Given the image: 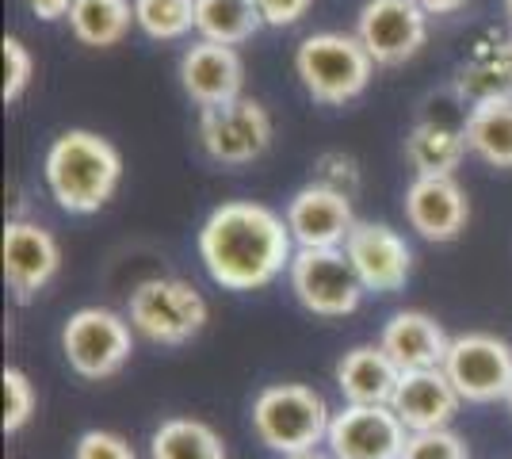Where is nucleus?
<instances>
[{"instance_id": "36", "label": "nucleus", "mask_w": 512, "mask_h": 459, "mask_svg": "<svg viewBox=\"0 0 512 459\" xmlns=\"http://www.w3.org/2000/svg\"><path fill=\"white\" fill-rule=\"evenodd\" d=\"M505 4V16H509V23H512V0H501Z\"/></svg>"}, {"instance_id": "8", "label": "nucleus", "mask_w": 512, "mask_h": 459, "mask_svg": "<svg viewBox=\"0 0 512 459\" xmlns=\"http://www.w3.org/2000/svg\"><path fill=\"white\" fill-rule=\"evenodd\" d=\"M444 375L467 406L505 402L512 391V345L497 333H459L444 356Z\"/></svg>"}, {"instance_id": "24", "label": "nucleus", "mask_w": 512, "mask_h": 459, "mask_svg": "<svg viewBox=\"0 0 512 459\" xmlns=\"http://www.w3.org/2000/svg\"><path fill=\"white\" fill-rule=\"evenodd\" d=\"M150 459H230L218 429L199 417H165L150 437Z\"/></svg>"}, {"instance_id": "28", "label": "nucleus", "mask_w": 512, "mask_h": 459, "mask_svg": "<svg viewBox=\"0 0 512 459\" xmlns=\"http://www.w3.org/2000/svg\"><path fill=\"white\" fill-rule=\"evenodd\" d=\"M0 54H4V104H20L35 81V54L20 35H4Z\"/></svg>"}, {"instance_id": "18", "label": "nucleus", "mask_w": 512, "mask_h": 459, "mask_svg": "<svg viewBox=\"0 0 512 459\" xmlns=\"http://www.w3.org/2000/svg\"><path fill=\"white\" fill-rule=\"evenodd\" d=\"M379 345L390 352V360L402 372H421V368H440L444 364L451 337L425 310H398V314L386 318Z\"/></svg>"}, {"instance_id": "37", "label": "nucleus", "mask_w": 512, "mask_h": 459, "mask_svg": "<svg viewBox=\"0 0 512 459\" xmlns=\"http://www.w3.org/2000/svg\"><path fill=\"white\" fill-rule=\"evenodd\" d=\"M505 406H509V414H512V391H509V398H505Z\"/></svg>"}, {"instance_id": "11", "label": "nucleus", "mask_w": 512, "mask_h": 459, "mask_svg": "<svg viewBox=\"0 0 512 459\" xmlns=\"http://www.w3.org/2000/svg\"><path fill=\"white\" fill-rule=\"evenodd\" d=\"M4 284L16 303L39 299L62 272V245L54 230L35 219H8L4 226Z\"/></svg>"}, {"instance_id": "6", "label": "nucleus", "mask_w": 512, "mask_h": 459, "mask_svg": "<svg viewBox=\"0 0 512 459\" xmlns=\"http://www.w3.org/2000/svg\"><path fill=\"white\" fill-rule=\"evenodd\" d=\"M62 356L88 383L115 379L134 356V326L111 306H81L65 318Z\"/></svg>"}, {"instance_id": "23", "label": "nucleus", "mask_w": 512, "mask_h": 459, "mask_svg": "<svg viewBox=\"0 0 512 459\" xmlns=\"http://www.w3.org/2000/svg\"><path fill=\"white\" fill-rule=\"evenodd\" d=\"M134 23V0H77L69 8V31L81 46L111 50L130 35Z\"/></svg>"}, {"instance_id": "27", "label": "nucleus", "mask_w": 512, "mask_h": 459, "mask_svg": "<svg viewBox=\"0 0 512 459\" xmlns=\"http://www.w3.org/2000/svg\"><path fill=\"white\" fill-rule=\"evenodd\" d=\"M0 387H4V433H20L39 410V391L23 368H4Z\"/></svg>"}, {"instance_id": "25", "label": "nucleus", "mask_w": 512, "mask_h": 459, "mask_svg": "<svg viewBox=\"0 0 512 459\" xmlns=\"http://www.w3.org/2000/svg\"><path fill=\"white\" fill-rule=\"evenodd\" d=\"M264 27L253 0H195V35L207 43L241 46Z\"/></svg>"}, {"instance_id": "15", "label": "nucleus", "mask_w": 512, "mask_h": 459, "mask_svg": "<svg viewBox=\"0 0 512 459\" xmlns=\"http://www.w3.org/2000/svg\"><path fill=\"white\" fill-rule=\"evenodd\" d=\"M402 207L409 230L432 245L455 241L470 222V199L455 176H413Z\"/></svg>"}, {"instance_id": "31", "label": "nucleus", "mask_w": 512, "mask_h": 459, "mask_svg": "<svg viewBox=\"0 0 512 459\" xmlns=\"http://www.w3.org/2000/svg\"><path fill=\"white\" fill-rule=\"evenodd\" d=\"M73 459H138L134 444L111 429H88L73 444Z\"/></svg>"}, {"instance_id": "14", "label": "nucleus", "mask_w": 512, "mask_h": 459, "mask_svg": "<svg viewBox=\"0 0 512 459\" xmlns=\"http://www.w3.org/2000/svg\"><path fill=\"white\" fill-rule=\"evenodd\" d=\"M287 230L299 249H341L352 226H356V211H352V199L325 188L318 180H310L306 188H299L295 196L287 199Z\"/></svg>"}, {"instance_id": "1", "label": "nucleus", "mask_w": 512, "mask_h": 459, "mask_svg": "<svg viewBox=\"0 0 512 459\" xmlns=\"http://www.w3.org/2000/svg\"><path fill=\"white\" fill-rule=\"evenodd\" d=\"M199 261L222 291H264L295 261L287 219L253 199L218 203L199 226Z\"/></svg>"}, {"instance_id": "33", "label": "nucleus", "mask_w": 512, "mask_h": 459, "mask_svg": "<svg viewBox=\"0 0 512 459\" xmlns=\"http://www.w3.org/2000/svg\"><path fill=\"white\" fill-rule=\"evenodd\" d=\"M23 4L31 8V16H39L43 23H58V20H69V8L77 0H23Z\"/></svg>"}, {"instance_id": "3", "label": "nucleus", "mask_w": 512, "mask_h": 459, "mask_svg": "<svg viewBox=\"0 0 512 459\" xmlns=\"http://www.w3.org/2000/svg\"><path fill=\"white\" fill-rule=\"evenodd\" d=\"M375 69L379 66L360 39L344 31H314L295 46V77L302 92L321 108H344L360 100Z\"/></svg>"}, {"instance_id": "2", "label": "nucleus", "mask_w": 512, "mask_h": 459, "mask_svg": "<svg viewBox=\"0 0 512 459\" xmlns=\"http://www.w3.org/2000/svg\"><path fill=\"white\" fill-rule=\"evenodd\" d=\"M43 180L65 215H96L123 184V153L104 134L73 127L46 146Z\"/></svg>"}, {"instance_id": "26", "label": "nucleus", "mask_w": 512, "mask_h": 459, "mask_svg": "<svg viewBox=\"0 0 512 459\" xmlns=\"http://www.w3.org/2000/svg\"><path fill=\"white\" fill-rule=\"evenodd\" d=\"M134 23L150 43H180L195 31V0H134Z\"/></svg>"}, {"instance_id": "9", "label": "nucleus", "mask_w": 512, "mask_h": 459, "mask_svg": "<svg viewBox=\"0 0 512 459\" xmlns=\"http://www.w3.org/2000/svg\"><path fill=\"white\" fill-rule=\"evenodd\" d=\"M428 16L421 0H363L356 16V39L379 69H398L413 62L428 43Z\"/></svg>"}, {"instance_id": "16", "label": "nucleus", "mask_w": 512, "mask_h": 459, "mask_svg": "<svg viewBox=\"0 0 512 459\" xmlns=\"http://www.w3.org/2000/svg\"><path fill=\"white\" fill-rule=\"evenodd\" d=\"M180 88L195 108H218L230 104L237 96H245V62L237 54V46L207 43L199 39L180 54Z\"/></svg>"}, {"instance_id": "20", "label": "nucleus", "mask_w": 512, "mask_h": 459, "mask_svg": "<svg viewBox=\"0 0 512 459\" xmlns=\"http://www.w3.org/2000/svg\"><path fill=\"white\" fill-rule=\"evenodd\" d=\"M455 92L463 104H482V100H497V96H512V39H482L474 43L459 77H455Z\"/></svg>"}, {"instance_id": "21", "label": "nucleus", "mask_w": 512, "mask_h": 459, "mask_svg": "<svg viewBox=\"0 0 512 459\" xmlns=\"http://www.w3.org/2000/svg\"><path fill=\"white\" fill-rule=\"evenodd\" d=\"M470 153L463 123H444V119H421L406 138V161L417 176H455Z\"/></svg>"}, {"instance_id": "13", "label": "nucleus", "mask_w": 512, "mask_h": 459, "mask_svg": "<svg viewBox=\"0 0 512 459\" xmlns=\"http://www.w3.org/2000/svg\"><path fill=\"white\" fill-rule=\"evenodd\" d=\"M341 249L348 253V261H352L356 276L363 280V287L375 291V295L402 291L409 272H413V249H409V241L394 226H386V222L360 219L352 226V234H348V241H344Z\"/></svg>"}, {"instance_id": "19", "label": "nucleus", "mask_w": 512, "mask_h": 459, "mask_svg": "<svg viewBox=\"0 0 512 459\" xmlns=\"http://www.w3.org/2000/svg\"><path fill=\"white\" fill-rule=\"evenodd\" d=\"M333 379H337L344 402H352V406H390L402 368L390 360L383 345H356L337 360Z\"/></svg>"}, {"instance_id": "10", "label": "nucleus", "mask_w": 512, "mask_h": 459, "mask_svg": "<svg viewBox=\"0 0 512 459\" xmlns=\"http://www.w3.org/2000/svg\"><path fill=\"white\" fill-rule=\"evenodd\" d=\"M272 115L253 96L199 111V146L214 165H249L272 146Z\"/></svg>"}, {"instance_id": "12", "label": "nucleus", "mask_w": 512, "mask_h": 459, "mask_svg": "<svg viewBox=\"0 0 512 459\" xmlns=\"http://www.w3.org/2000/svg\"><path fill=\"white\" fill-rule=\"evenodd\" d=\"M409 429L390 406L344 402L329 421L325 452L333 459H402Z\"/></svg>"}, {"instance_id": "5", "label": "nucleus", "mask_w": 512, "mask_h": 459, "mask_svg": "<svg viewBox=\"0 0 512 459\" xmlns=\"http://www.w3.org/2000/svg\"><path fill=\"white\" fill-rule=\"evenodd\" d=\"M127 318L134 333L150 345H188L211 322V303L203 291L180 276H150L130 291Z\"/></svg>"}, {"instance_id": "17", "label": "nucleus", "mask_w": 512, "mask_h": 459, "mask_svg": "<svg viewBox=\"0 0 512 459\" xmlns=\"http://www.w3.org/2000/svg\"><path fill=\"white\" fill-rule=\"evenodd\" d=\"M463 398L451 387L444 368H421V372H402L398 391L390 410L402 417L409 433H428V429H451Z\"/></svg>"}, {"instance_id": "29", "label": "nucleus", "mask_w": 512, "mask_h": 459, "mask_svg": "<svg viewBox=\"0 0 512 459\" xmlns=\"http://www.w3.org/2000/svg\"><path fill=\"white\" fill-rule=\"evenodd\" d=\"M402 459H470V448L451 429H428V433H409Z\"/></svg>"}, {"instance_id": "22", "label": "nucleus", "mask_w": 512, "mask_h": 459, "mask_svg": "<svg viewBox=\"0 0 512 459\" xmlns=\"http://www.w3.org/2000/svg\"><path fill=\"white\" fill-rule=\"evenodd\" d=\"M470 153L490 169H512V96L470 104L463 115Z\"/></svg>"}, {"instance_id": "4", "label": "nucleus", "mask_w": 512, "mask_h": 459, "mask_svg": "<svg viewBox=\"0 0 512 459\" xmlns=\"http://www.w3.org/2000/svg\"><path fill=\"white\" fill-rule=\"evenodd\" d=\"M253 433L276 456H299L321 448L329 437L333 410L306 383H272L253 398Z\"/></svg>"}, {"instance_id": "30", "label": "nucleus", "mask_w": 512, "mask_h": 459, "mask_svg": "<svg viewBox=\"0 0 512 459\" xmlns=\"http://www.w3.org/2000/svg\"><path fill=\"white\" fill-rule=\"evenodd\" d=\"M314 180L325 184V188H333V192H341V196L356 199L360 196V161L341 150L321 153L318 165H314Z\"/></svg>"}, {"instance_id": "34", "label": "nucleus", "mask_w": 512, "mask_h": 459, "mask_svg": "<svg viewBox=\"0 0 512 459\" xmlns=\"http://www.w3.org/2000/svg\"><path fill=\"white\" fill-rule=\"evenodd\" d=\"M467 0H421V8H425L428 16H451V12H459Z\"/></svg>"}, {"instance_id": "35", "label": "nucleus", "mask_w": 512, "mask_h": 459, "mask_svg": "<svg viewBox=\"0 0 512 459\" xmlns=\"http://www.w3.org/2000/svg\"><path fill=\"white\" fill-rule=\"evenodd\" d=\"M283 459H333L329 452H321V448H310V452H299V456H283Z\"/></svg>"}, {"instance_id": "32", "label": "nucleus", "mask_w": 512, "mask_h": 459, "mask_svg": "<svg viewBox=\"0 0 512 459\" xmlns=\"http://www.w3.org/2000/svg\"><path fill=\"white\" fill-rule=\"evenodd\" d=\"M264 27H295L310 12L314 0H253Z\"/></svg>"}, {"instance_id": "7", "label": "nucleus", "mask_w": 512, "mask_h": 459, "mask_svg": "<svg viewBox=\"0 0 512 459\" xmlns=\"http://www.w3.org/2000/svg\"><path fill=\"white\" fill-rule=\"evenodd\" d=\"M287 284L302 310L314 318H348L367 295L344 249H295Z\"/></svg>"}]
</instances>
